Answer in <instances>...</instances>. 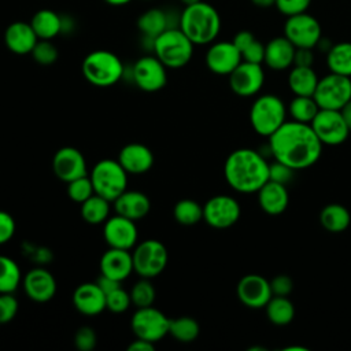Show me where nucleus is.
Here are the masks:
<instances>
[{
	"label": "nucleus",
	"mask_w": 351,
	"mask_h": 351,
	"mask_svg": "<svg viewBox=\"0 0 351 351\" xmlns=\"http://www.w3.org/2000/svg\"><path fill=\"white\" fill-rule=\"evenodd\" d=\"M270 154L293 170L313 166L321 156L322 143L310 123L285 121L271 136H269Z\"/></svg>",
	"instance_id": "1"
},
{
	"label": "nucleus",
	"mask_w": 351,
	"mask_h": 351,
	"mask_svg": "<svg viewBox=\"0 0 351 351\" xmlns=\"http://www.w3.org/2000/svg\"><path fill=\"white\" fill-rule=\"evenodd\" d=\"M226 182L240 193L258 192L269 181L266 156L251 148H239L229 154L223 165Z\"/></svg>",
	"instance_id": "2"
},
{
	"label": "nucleus",
	"mask_w": 351,
	"mask_h": 351,
	"mask_svg": "<svg viewBox=\"0 0 351 351\" xmlns=\"http://www.w3.org/2000/svg\"><path fill=\"white\" fill-rule=\"evenodd\" d=\"M178 27L195 45L210 44L221 30V16L211 4L197 1L185 5Z\"/></svg>",
	"instance_id": "3"
},
{
	"label": "nucleus",
	"mask_w": 351,
	"mask_h": 351,
	"mask_svg": "<svg viewBox=\"0 0 351 351\" xmlns=\"http://www.w3.org/2000/svg\"><path fill=\"white\" fill-rule=\"evenodd\" d=\"M193 43L180 27H169L152 40L154 55L167 69H181L193 55Z\"/></svg>",
	"instance_id": "4"
},
{
	"label": "nucleus",
	"mask_w": 351,
	"mask_h": 351,
	"mask_svg": "<svg viewBox=\"0 0 351 351\" xmlns=\"http://www.w3.org/2000/svg\"><path fill=\"white\" fill-rule=\"evenodd\" d=\"M81 69L85 80L100 88L117 84L123 75V64L121 59L114 52L106 49H97L88 53L82 60Z\"/></svg>",
	"instance_id": "5"
},
{
	"label": "nucleus",
	"mask_w": 351,
	"mask_h": 351,
	"mask_svg": "<svg viewBox=\"0 0 351 351\" xmlns=\"http://www.w3.org/2000/svg\"><path fill=\"white\" fill-rule=\"evenodd\" d=\"M287 121V108L284 101L276 95H262L251 106L250 122L259 134L271 136Z\"/></svg>",
	"instance_id": "6"
},
{
	"label": "nucleus",
	"mask_w": 351,
	"mask_h": 351,
	"mask_svg": "<svg viewBox=\"0 0 351 351\" xmlns=\"http://www.w3.org/2000/svg\"><path fill=\"white\" fill-rule=\"evenodd\" d=\"M95 193L104 199L114 202L128 186V173L121 166L118 159H101L99 160L90 174Z\"/></svg>",
	"instance_id": "7"
},
{
	"label": "nucleus",
	"mask_w": 351,
	"mask_h": 351,
	"mask_svg": "<svg viewBox=\"0 0 351 351\" xmlns=\"http://www.w3.org/2000/svg\"><path fill=\"white\" fill-rule=\"evenodd\" d=\"M132 258L133 269L140 277L154 278L165 270L169 254L162 241L148 239L134 245Z\"/></svg>",
	"instance_id": "8"
},
{
	"label": "nucleus",
	"mask_w": 351,
	"mask_h": 351,
	"mask_svg": "<svg viewBox=\"0 0 351 351\" xmlns=\"http://www.w3.org/2000/svg\"><path fill=\"white\" fill-rule=\"evenodd\" d=\"M319 108L340 110L351 100V77L329 73L318 80L313 95Z\"/></svg>",
	"instance_id": "9"
},
{
	"label": "nucleus",
	"mask_w": 351,
	"mask_h": 351,
	"mask_svg": "<svg viewBox=\"0 0 351 351\" xmlns=\"http://www.w3.org/2000/svg\"><path fill=\"white\" fill-rule=\"evenodd\" d=\"M169 326L170 318L152 306L137 308L130 321V328L134 336L154 344L169 335Z\"/></svg>",
	"instance_id": "10"
},
{
	"label": "nucleus",
	"mask_w": 351,
	"mask_h": 351,
	"mask_svg": "<svg viewBox=\"0 0 351 351\" xmlns=\"http://www.w3.org/2000/svg\"><path fill=\"white\" fill-rule=\"evenodd\" d=\"M284 36L296 48H314L322 37V29L317 18L307 12L287 16Z\"/></svg>",
	"instance_id": "11"
},
{
	"label": "nucleus",
	"mask_w": 351,
	"mask_h": 351,
	"mask_svg": "<svg viewBox=\"0 0 351 351\" xmlns=\"http://www.w3.org/2000/svg\"><path fill=\"white\" fill-rule=\"evenodd\" d=\"M310 126L322 145H340L351 133L340 110L319 108Z\"/></svg>",
	"instance_id": "12"
},
{
	"label": "nucleus",
	"mask_w": 351,
	"mask_h": 351,
	"mask_svg": "<svg viewBox=\"0 0 351 351\" xmlns=\"http://www.w3.org/2000/svg\"><path fill=\"white\" fill-rule=\"evenodd\" d=\"M241 214L239 202L229 195L210 197L203 206V219L215 229H226L234 225Z\"/></svg>",
	"instance_id": "13"
},
{
	"label": "nucleus",
	"mask_w": 351,
	"mask_h": 351,
	"mask_svg": "<svg viewBox=\"0 0 351 351\" xmlns=\"http://www.w3.org/2000/svg\"><path fill=\"white\" fill-rule=\"evenodd\" d=\"M166 69L155 55L143 56L133 66V81L144 92H158L167 82Z\"/></svg>",
	"instance_id": "14"
},
{
	"label": "nucleus",
	"mask_w": 351,
	"mask_h": 351,
	"mask_svg": "<svg viewBox=\"0 0 351 351\" xmlns=\"http://www.w3.org/2000/svg\"><path fill=\"white\" fill-rule=\"evenodd\" d=\"M265 84V71L262 64L241 60L229 74V86L239 96H254Z\"/></svg>",
	"instance_id": "15"
},
{
	"label": "nucleus",
	"mask_w": 351,
	"mask_h": 351,
	"mask_svg": "<svg viewBox=\"0 0 351 351\" xmlns=\"http://www.w3.org/2000/svg\"><path fill=\"white\" fill-rule=\"evenodd\" d=\"M103 236L107 245L111 248H134L138 239L136 221H132L119 214L108 217L103 226Z\"/></svg>",
	"instance_id": "16"
},
{
	"label": "nucleus",
	"mask_w": 351,
	"mask_h": 351,
	"mask_svg": "<svg viewBox=\"0 0 351 351\" xmlns=\"http://www.w3.org/2000/svg\"><path fill=\"white\" fill-rule=\"evenodd\" d=\"M52 169L55 176L66 184L75 178L88 176L85 156L74 147L59 148L53 155Z\"/></svg>",
	"instance_id": "17"
},
{
	"label": "nucleus",
	"mask_w": 351,
	"mask_h": 351,
	"mask_svg": "<svg viewBox=\"0 0 351 351\" xmlns=\"http://www.w3.org/2000/svg\"><path fill=\"white\" fill-rule=\"evenodd\" d=\"M236 293L239 300L250 308H262L273 296L270 281L261 274H247L240 278Z\"/></svg>",
	"instance_id": "18"
},
{
	"label": "nucleus",
	"mask_w": 351,
	"mask_h": 351,
	"mask_svg": "<svg viewBox=\"0 0 351 351\" xmlns=\"http://www.w3.org/2000/svg\"><path fill=\"white\" fill-rule=\"evenodd\" d=\"M241 60V53L232 41L214 43L206 53L208 70L219 75H229Z\"/></svg>",
	"instance_id": "19"
},
{
	"label": "nucleus",
	"mask_w": 351,
	"mask_h": 351,
	"mask_svg": "<svg viewBox=\"0 0 351 351\" xmlns=\"http://www.w3.org/2000/svg\"><path fill=\"white\" fill-rule=\"evenodd\" d=\"M25 293L37 303L49 302L56 293V280L44 267H34L22 277Z\"/></svg>",
	"instance_id": "20"
},
{
	"label": "nucleus",
	"mask_w": 351,
	"mask_h": 351,
	"mask_svg": "<svg viewBox=\"0 0 351 351\" xmlns=\"http://www.w3.org/2000/svg\"><path fill=\"white\" fill-rule=\"evenodd\" d=\"M100 274L111 277L117 281L126 280L133 269V258L129 250H121V248H108L100 258L99 262Z\"/></svg>",
	"instance_id": "21"
},
{
	"label": "nucleus",
	"mask_w": 351,
	"mask_h": 351,
	"mask_svg": "<svg viewBox=\"0 0 351 351\" xmlns=\"http://www.w3.org/2000/svg\"><path fill=\"white\" fill-rule=\"evenodd\" d=\"M118 162L128 174H143L152 167L154 154L141 143H130L121 148Z\"/></svg>",
	"instance_id": "22"
},
{
	"label": "nucleus",
	"mask_w": 351,
	"mask_h": 351,
	"mask_svg": "<svg viewBox=\"0 0 351 351\" xmlns=\"http://www.w3.org/2000/svg\"><path fill=\"white\" fill-rule=\"evenodd\" d=\"M73 303L81 314L97 315L106 310V293L97 282H84L75 288Z\"/></svg>",
	"instance_id": "23"
},
{
	"label": "nucleus",
	"mask_w": 351,
	"mask_h": 351,
	"mask_svg": "<svg viewBox=\"0 0 351 351\" xmlns=\"http://www.w3.org/2000/svg\"><path fill=\"white\" fill-rule=\"evenodd\" d=\"M296 47L285 37H274L265 45L263 63L271 70H285L293 64Z\"/></svg>",
	"instance_id": "24"
},
{
	"label": "nucleus",
	"mask_w": 351,
	"mask_h": 351,
	"mask_svg": "<svg viewBox=\"0 0 351 351\" xmlns=\"http://www.w3.org/2000/svg\"><path fill=\"white\" fill-rule=\"evenodd\" d=\"M37 41L38 37L34 33L32 25L22 21L8 25L4 32V43L7 48L16 55L30 53Z\"/></svg>",
	"instance_id": "25"
},
{
	"label": "nucleus",
	"mask_w": 351,
	"mask_h": 351,
	"mask_svg": "<svg viewBox=\"0 0 351 351\" xmlns=\"http://www.w3.org/2000/svg\"><path fill=\"white\" fill-rule=\"evenodd\" d=\"M117 214L132 221L143 219L151 210L149 197L140 191H123L114 202Z\"/></svg>",
	"instance_id": "26"
},
{
	"label": "nucleus",
	"mask_w": 351,
	"mask_h": 351,
	"mask_svg": "<svg viewBox=\"0 0 351 351\" xmlns=\"http://www.w3.org/2000/svg\"><path fill=\"white\" fill-rule=\"evenodd\" d=\"M259 207L269 215L282 214L289 203V195L287 186L276 181L269 180L258 191Z\"/></svg>",
	"instance_id": "27"
},
{
	"label": "nucleus",
	"mask_w": 351,
	"mask_h": 351,
	"mask_svg": "<svg viewBox=\"0 0 351 351\" xmlns=\"http://www.w3.org/2000/svg\"><path fill=\"white\" fill-rule=\"evenodd\" d=\"M30 25L38 40H51L63 30L62 16L52 10L37 11L32 18Z\"/></svg>",
	"instance_id": "28"
},
{
	"label": "nucleus",
	"mask_w": 351,
	"mask_h": 351,
	"mask_svg": "<svg viewBox=\"0 0 351 351\" xmlns=\"http://www.w3.org/2000/svg\"><path fill=\"white\" fill-rule=\"evenodd\" d=\"M318 80L313 67L293 66L288 74L289 89L296 96H313Z\"/></svg>",
	"instance_id": "29"
},
{
	"label": "nucleus",
	"mask_w": 351,
	"mask_h": 351,
	"mask_svg": "<svg viewBox=\"0 0 351 351\" xmlns=\"http://www.w3.org/2000/svg\"><path fill=\"white\" fill-rule=\"evenodd\" d=\"M319 222L330 233L344 232L351 223L350 211L339 203L326 204L319 213Z\"/></svg>",
	"instance_id": "30"
},
{
	"label": "nucleus",
	"mask_w": 351,
	"mask_h": 351,
	"mask_svg": "<svg viewBox=\"0 0 351 351\" xmlns=\"http://www.w3.org/2000/svg\"><path fill=\"white\" fill-rule=\"evenodd\" d=\"M326 64L330 73L351 77V43L333 44L326 52Z\"/></svg>",
	"instance_id": "31"
},
{
	"label": "nucleus",
	"mask_w": 351,
	"mask_h": 351,
	"mask_svg": "<svg viewBox=\"0 0 351 351\" xmlns=\"http://www.w3.org/2000/svg\"><path fill=\"white\" fill-rule=\"evenodd\" d=\"M138 30L148 38L154 40L166 29H169L167 14L159 8H151L143 12L137 19Z\"/></svg>",
	"instance_id": "32"
},
{
	"label": "nucleus",
	"mask_w": 351,
	"mask_h": 351,
	"mask_svg": "<svg viewBox=\"0 0 351 351\" xmlns=\"http://www.w3.org/2000/svg\"><path fill=\"white\" fill-rule=\"evenodd\" d=\"M110 200L93 193L89 199L81 203V217L90 225L104 223L110 215Z\"/></svg>",
	"instance_id": "33"
},
{
	"label": "nucleus",
	"mask_w": 351,
	"mask_h": 351,
	"mask_svg": "<svg viewBox=\"0 0 351 351\" xmlns=\"http://www.w3.org/2000/svg\"><path fill=\"white\" fill-rule=\"evenodd\" d=\"M269 321L274 325H288L295 317V307L287 296H271L265 306Z\"/></svg>",
	"instance_id": "34"
},
{
	"label": "nucleus",
	"mask_w": 351,
	"mask_h": 351,
	"mask_svg": "<svg viewBox=\"0 0 351 351\" xmlns=\"http://www.w3.org/2000/svg\"><path fill=\"white\" fill-rule=\"evenodd\" d=\"M22 282L18 263L5 255H0V293H14Z\"/></svg>",
	"instance_id": "35"
},
{
	"label": "nucleus",
	"mask_w": 351,
	"mask_h": 351,
	"mask_svg": "<svg viewBox=\"0 0 351 351\" xmlns=\"http://www.w3.org/2000/svg\"><path fill=\"white\" fill-rule=\"evenodd\" d=\"M319 107L313 96H296L291 100L288 106V112L291 114L292 119L302 123H311Z\"/></svg>",
	"instance_id": "36"
},
{
	"label": "nucleus",
	"mask_w": 351,
	"mask_h": 351,
	"mask_svg": "<svg viewBox=\"0 0 351 351\" xmlns=\"http://www.w3.org/2000/svg\"><path fill=\"white\" fill-rule=\"evenodd\" d=\"M200 326L197 321L192 317L182 315L170 319V326H169V335H171L176 340L181 343H191L196 340L199 336Z\"/></svg>",
	"instance_id": "37"
},
{
	"label": "nucleus",
	"mask_w": 351,
	"mask_h": 351,
	"mask_svg": "<svg viewBox=\"0 0 351 351\" xmlns=\"http://www.w3.org/2000/svg\"><path fill=\"white\" fill-rule=\"evenodd\" d=\"M173 214L178 223L191 226L203 219V206H200L196 200L182 199L176 203Z\"/></svg>",
	"instance_id": "38"
},
{
	"label": "nucleus",
	"mask_w": 351,
	"mask_h": 351,
	"mask_svg": "<svg viewBox=\"0 0 351 351\" xmlns=\"http://www.w3.org/2000/svg\"><path fill=\"white\" fill-rule=\"evenodd\" d=\"M129 293H130L132 304H134L137 308L152 306L155 300V288L151 284L149 278L141 277V280L133 284Z\"/></svg>",
	"instance_id": "39"
},
{
	"label": "nucleus",
	"mask_w": 351,
	"mask_h": 351,
	"mask_svg": "<svg viewBox=\"0 0 351 351\" xmlns=\"http://www.w3.org/2000/svg\"><path fill=\"white\" fill-rule=\"evenodd\" d=\"M93 193H95V189H93V184L90 181L89 174L67 182V195L75 203H80V204L84 203Z\"/></svg>",
	"instance_id": "40"
},
{
	"label": "nucleus",
	"mask_w": 351,
	"mask_h": 351,
	"mask_svg": "<svg viewBox=\"0 0 351 351\" xmlns=\"http://www.w3.org/2000/svg\"><path fill=\"white\" fill-rule=\"evenodd\" d=\"M30 53L34 62L41 66H49L55 63L59 56L58 48L51 43V40H38Z\"/></svg>",
	"instance_id": "41"
},
{
	"label": "nucleus",
	"mask_w": 351,
	"mask_h": 351,
	"mask_svg": "<svg viewBox=\"0 0 351 351\" xmlns=\"http://www.w3.org/2000/svg\"><path fill=\"white\" fill-rule=\"evenodd\" d=\"M132 304L130 293L122 288V285L117 287L111 292L106 293V308L111 313L121 314L129 308Z\"/></svg>",
	"instance_id": "42"
},
{
	"label": "nucleus",
	"mask_w": 351,
	"mask_h": 351,
	"mask_svg": "<svg viewBox=\"0 0 351 351\" xmlns=\"http://www.w3.org/2000/svg\"><path fill=\"white\" fill-rule=\"evenodd\" d=\"M18 299L14 293H0V324H7L14 319L18 313Z\"/></svg>",
	"instance_id": "43"
},
{
	"label": "nucleus",
	"mask_w": 351,
	"mask_h": 351,
	"mask_svg": "<svg viewBox=\"0 0 351 351\" xmlns=\"http://www.w3.org/2000/svg\"><path fill=\"white\" fill-rule=\"evenodd\" d=\"M96 332L90 326H81L74 335V344L80 351H92L96 347Z\"/></svg>",
	"instance_id": "44"
},
{
	"label": "nucleus",
	"mask_w": 351,
	"mask_h": 351,
	"mask_svg": "<svg viewBox=\"0 0 351 351\" xmlns=\"http://www.w3.org/2000/svg\"><path fill=\"white\" fill-rule=\"evenodd\" d=\"M311 0H276V8L285 16L307 12Z\"/></svg>",
	"instance_id": "45"
},
{
	"label": "nucleus",
	"mask_w": 351,
	"mask_h": 351,
	"mask_svg": "<svg viewBox=\"0 0 351 351\" xmlns=\"http://www.w3.org/2000/svg\"><path fill=\"white\" fill-rule=\"evenodd\" d=\"M296 170H293L292 167L274 160L273 163H269V180L276 181L278 184L287 185L292 178H293V173Z\"/></svg>",
	"instance_id": "46"
},
{
	"label": "nucleus",
	"mask_w": 351,
	"mask_h": 351,
	"mask_svg": "<svg viewBox=\"0 0 351 351\" xmlns=\"http://www.w3.org/2000/svg\"><path fill=\"white\" fill-rule=\"evenodd\" d=\"M15 219L7 211L0 210V245L8 243L15 234Z\"/></svg>",
	"instance_id": "47"
},
{
	"label": "nucleus",
	"mask_w": 351,
	"mask_h": 351,
	"mask_svg": "<svg viewBox=\"0 0 351 351\" xmlns=\"http://www.w3.org/2000/svg\"><path fill=\"white\" fill-rule=\"evenodd\" d=\"M241 58L245 62H251V63H259L262 64L263 63V59H265V45L258 41L256 38L243 49L241 52Z\"/></svg>",
	"instance_id": "48"
},
{
	"label": "nucleus",
	"mask_w": 351,
	"mask_h": 351,
	"mask_svg": "<svg viewBox=\"0 0 351 351\" xmlns=\"http://www.w3.org/2000/svg\"><path fill=\"white\" fill-rule=\"evenodd\" d=\"M270 288L274 296H288L293 289V281L287 274H278L270 281Z\"/></svg>",
	"instance_id": "49"
},
{
	"label": "nucleus",
	"mask_w": 351,
	"mask_h": 351,
	"mask_svg": "<svg viewBox=\"0 0 351 351\" xmlns=\"http://www.w3.org/2000/svg\"><path fill=\"white\" fill-rule=\"evenodd\" d=\"M313 63H314L313 48H296L295 58H293V66L311 67Z\"/></svg>",
	"instance_id": "50"
},
{
	"label": "nucleus",
	"mask_w": 351,
	"mask_h": 351,
	"mask_svg": "<svg viewBox=\"0 0 351 351\" xmlns=\"http://www.w3.org/2000/svg\"><path fill=\"white\" fill-rule=\"evenodd\" d=\"M254 40H255V36H254L251 32H248V30H241V32L236 33V36L233 37L232 43L236 45V48H237V49L240 51V53H241L243 49H244L245 47H248Z\"/></svg>",
	"instance_id": "51"
},
{
	"label": "nucleus",
	"mask_w": 351,
	"mask_h": 351,
	"mask_svg": "<svg viewBox=\"0 0 351 351\" xmlns=\"http://www.w3.org/2000/svg\"><path fill=\"white\" fill-rule=\"evenodd\" d=\"M96 282L104 293H108V292H111L112 289H115L117 287L121 285V281H117V280H114L111 277H107V276H103V274H100V277Z\"/></svg>",
	"instance_id": "52"
},
{
	"label": "nucleus",
	"mask_w": 351,
	"mask_h": 351,
	"mask_svg": "<svg viewBox=\"0 0 351 351\" xmlns=\"http://www.w3.org/2000/svg\"><path fill=\"white\" fill-rule=\"evenodd\" d=\"M154 343L138 337H136V340L128 346V351H154Z\"/></svg>",
	"instance_id": "53"
},
{
	"label": "nucleus",
	"mask_w": 351,
	"mask_h": 351,
	"mask_svg": "<svg viewBox=\"0 0 351 351\" xmlns=\"http://www.w3.org/2000/svg\"><path fill=\"white\" fill-rule=\"evenodd\" d=\"M340 112H341V115H343V118H344V121H346V123H347V126H348V129L351 132V100H348L340 108Z\"/></svg>",
	"instance_id": "54"
},
{
	"label": "nucleus",
	"mask_w": 351,
	"mask_h": 351,
	"mask_svg": "<svg viewBox=\"0 0 351 351\" xmlns=\"http://www.w3.org/2000/svg\"><path fill=\"white\" fill-rule=\"evenodd\" d=\"M251 3L258 8H270L276 5V0H251Z\"/></svg>",
	"instance_id": "55"
},
{
	"label": "nucleus",
	"mask_w": 351,
	"mask_h": 351,
	"mask_svg": "<svg viewBox=\"0 0 351 351\" xmlns=\"http://www.w3.org/2000/svg\"><path fill=\"white\" fill-rule=\"evenodd\" d=\"M104 1L111 4V5H123V4H128L132 0H104Z\"/></svg>",
	"instance_id": "56"
},
{
	"label": "nucleus",
	"mask_w": 351,
	"mask_h": 351,
	"mask_svg": "<svg viewBox=\"0 0 351 351\" xmlns=\"http://www.w3.org/2000/svg\"><path fill=\"white\" fill-rule=\"evenodd\" d=\"M181 3H184L185 5H191V4H195L197 1H202V0H180Z\"/></svg>",
	"instance_id": "57"
}]
</instances>
